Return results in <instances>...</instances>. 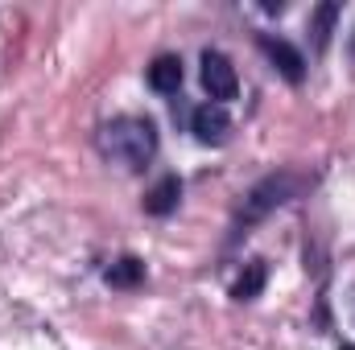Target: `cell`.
<instances>
[{
	"label": "cell",
	"mask_w": 355,
	"mask_h": 350,
	"mask_svg": "<svg viewBox=\"0 0 355 350\" xmlns=\"http://www.w3.org/2000/svg\"><path fill=\"white\" fill-rule=\"evenodd\" d=\"M95 145L112 165H120L128 174H141L157 157V124L149 116H116L99 128Z\"/></svg>",
	"instance_id": "cell-1"
},
{
	"label": "cell",
	"mask_w": 355,
	"mask_h": 350,
	"mask_svg": "<svg viewBox=\"0 0 355 350\" xmlns=\"http://www.w3.org/2000/svg\"><path fill=\"white\" fill-rule=\"evenodd\" d=\"M302 190H306V177L293 174V169H277V174L261 177V181L244 194V202L236 206V223H232V231H236V235H244L248 227H257L261 219H268L277 206L293 202Z\"/></svg>",
	"instance_id": "cell-2"
},
{
	"label": "cell",
	"mask_w": 355,
	"mask_h": 350,
	"mask_svg": "<svg viewBox=\"0 0 355 350\" xmlns=\"http://www.w3.org/2000/svg\"><path fill=\"white\" fill-rule=\"evenodd\" d=\"M202 87L215 103H227L236 99L240 91V79H236V66L219 54V50H202Z\"/></svg>",
	"instance_id": "cell-3"
},
{
	"label": "cell",
	"mask_w": 355,
	"mask_h": 350,
	"mask_svg": "<svg viewBox=\"0 0 355 350\" xmlns=\"http://www.w3.org/2000/svg\"><path fill=\"white\" fill-rule=\"evenodd\" d=\"M190 132H194V140H202V145H223L227 132H232L227 107H223V103H202V107H194V111H190Z\"/></svg>",
	"instance_id": "cell-4"
},
{
	"label": "cell",
	"mask_w": 355,
	"mask_h": 350,
	"mask_svg": "<svg viewBox=\"0 0 355 350\" xmlns=\"http://www.w3.org/2000/svg\"><path fill=\"white\" fill-rule=\"evenodd\" d=\"M261 50L268 54V62L281 71L285 83H302V79H306V58H302L289 42H281V37H272V33H261Z\"/></svg>",
	"instance_id": "cell-5"
},
{
	"label": "cell",
	"mask_w": 355,
	"mask_h": 350,
	"mask_svg": "<svg viewBox=\"0 0 355 350\" xmlns=\"http://www.w3.org/2000/svg\"><path fill=\"white\" fill-rule=\"evenodd\" d=\"M178 198H182V177L178 174H166L149 194H145V214H157V219H166L170 210L178 206Z\"/></svg>",
	"instance_id": "cell-6"
},
{
	"label": "cell",
	"mask_w": 355,
	"mask_h": 350,
	"mask_svg": "<svg viewBox=\"0 0 355 350\" xmlns=\"http://www.w3.org/2000/svg\"><path fill=\"white\" fill-rule=\"evenodd\" d=\"M265 284H268V264L265 260H248L244 272H240V280L232 284V297H236V301H257V297L265 293Z\"/></svg>",
	"instance_id": "cell-7"
},
{
	"label": "cell",
	"mask_w": 355,
	"mask_h": 350,
	"mask_svg": "<svg viewBox=\"0 0 355 350\" xmlns=\"http://www.w3.org/2000/svg\"><path fill=\"white\" fill-rule=\"evenodd\" d=\"M149 87L162 91V95H174L182 87V58L178 54H162L153 66H149Z\"/></svg>",
	"instance_id": "cell-8"
},
{
	"label": "cell",
	"mask_w": 355,
	"mask_h": 350,
	"mask_svg": "<svg viewBox=\"0 0 355 350\" xmlns=\"http://www.w3.org/2000/svg\"><path fill=\"white\" fill-rule=\"evenodd\" d=\"M339 17H343V8H339L335 0H327V4H318V8L310 12V33H314V50H318V54L327 50V42H331Z\"/></svg>",
	"instance_id": "cell-9"
},
{
	"label": "cell",
	"mask_w": 355,
	"mask_h": 350,
	"mask_svg": "<svg viewBox=\"0 0 355 350\" xmlns=\"http://www.w3.org/2000/svg\"><path fill=\"white\" fill-rule=\"evenodd\" d=\"M103 280H107L112 288H137V284L145 280V264L137 260V256H120V260L103 272Z\"/></svg>",
	"instance_id": "cell-10"
},
{
	"label": "cell",
	"mask_w": 355,
	"mask_h": 350,
	"mask_svg": "<svg viewBox=\"0 0 355 350\" xmlns=\"http://www.w3.org/2000/svg\"><path fill=\"white\" fill-rule=\"evenodd\" d=\"M339 350H355V347H339Z\"/></svg>",
	"instance_id": "cell-11"
}]
</instances>
